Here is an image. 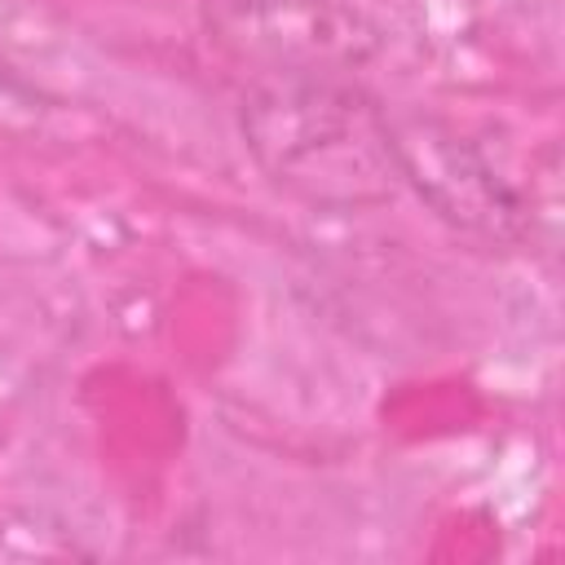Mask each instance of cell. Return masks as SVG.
<instances>
[{
  "instance_id": "cell-1",
  "label": "cell",
  "mask_w": 565,
  "mask_h": 565,
  "mask_svg": "<svg viewBox=\"0 0 565 565\" xmlns=\"http://www.w3.org/2000/svg\"><path fill=\"white\" fill-rule=\"evenodd\" d=\"M238 132L278 190L327 212L375 207L402 185L388 106L344 75H256Z\"/></svg>"
},
{
  "instance_id": "cell-4",
  "label": "cell",
  "mask_w": 565,
  "mask_h": 565,
  "mask_svg": "<svg viewBox=\"0 0 565 565\" xmlns=\"http://www.w3.org/2000/svg\"><path fill=\"white\" fill-rule=\"evenodd\" d=\"M53 115V97L44 88H35L4 53H0V132H35L44 128V119Z\"/></svg>"
},
{
  "instance_id": "cell-2",
  "label": "cell",
  "mask_w": 565,
  "mask_h": 565,
  "mask_svg": "<svg viewBox=\"0 0 565 565\" xmlns=\"http://www.w3.org/2000/svg\"><path fill=\"white\" fill-rule=\"evenodd\" d=\"M388 137L402 185L450 230L499 247L530 238V199L455 124L424 110H388Z\"/></svg>"
},
{
  "instance_id": "cell-3",
  "label": "cell",
  "mask_w": 565,
  "mask_h": 565,
  "mask_svg": "<svg viewBox=\"0 0 565 565\" xmlns=\"http://www.w3.org/2000/svg\"><path fill=\"white\" fill-rule=\"evenodd\" d=\"M207 35L256 75H344L384 53V31L340 0H207Z\"/></svg>"
}]
</instances>
